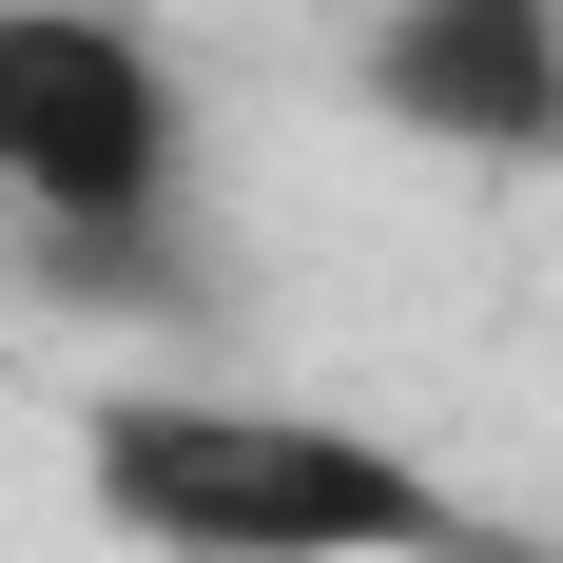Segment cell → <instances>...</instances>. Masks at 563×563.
Instances as JSON below:
<instances>
[{"instance_id": "obj_1", "label": "cell", "mask_w": 563, "mask_h": 563, "mask_svg": "<svg viewBox=\"0 0 563 563\" xmlns=\"http://www.w3.org/2000/svg\"><path fill=\"white\" fill-rule=\"evenodd\" d=\"M78 506L136 563H506L428 448L291 389H214V369L78 389Z\"/></svg>"}, {"instance_id": "obj_2", "label": "cell", "mask_w": 563, "mask_h": 563, "mask_svg": "<svg viewBox=\"0 0 563 563\" xmlns=\"http://www.w3.org/2000/svg\"><path fill=\"white\" fill-rule=\"evenodd\" d=\"M195 214V98L136 0H0V253Z\"/></svg>"}, {"instance_id": "obj_3", "label": "cell", "mask_w": 563, "mask_h": 563, "mask_svg": "<svg viewBox=\"0 0 563 563\" xmlns=\"http://www.w3.org/2000/svg\"><path fill=\"white\" fill-rule=\"evenodd\" d=\"M350 98L448 175H563V0H369Z\"/></svg>"}, {"instance_id": "obj_4", "label": "cell", "mask_w": 563, "mask_h": 563, "mask_svg": "<svg viewBox=\"0 0 563 563\" xmlns=\"http://www.w3.org/2000/svg\"><path fill=\"white\" fill-rule=\"evenodd\" d=\"M20 273L58 291V311H214V233L195 214H156V233H58V253H20Z\"/></svg>"}]
</instances>
